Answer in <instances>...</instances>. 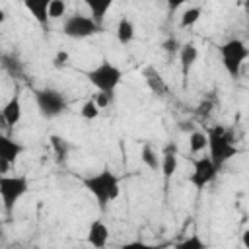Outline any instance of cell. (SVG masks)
<instances>
[{
  "instance_id": "obj_18",
  "label": "cell",
  "mask_w": 249,
  "mask_h": 249,
  "mask_svg": "<svg viewBox=\"0 0 249 249\" xmlns=\"http://www.w3.org/2000/svg\"><path fill=\"white\" fill-rule=\"evenodd\" d=\"M173 249H208V245H206V241L198 233H191L189 237L177 241L173 245Z\"/></svg>"
},
{
  "instance_id": "obj_16",
  "label": "cell",
  "mask_w": 249,
  "mask_h": 249,
  "mask_svg": "<svg viewBox=\"0 0 249 249\" xmlns=\"http://www.w3.org/2000/svg\"><path fill=\"white\" fill-rule=\"evenodd\" d=\"M134 39V23L128 18H121L117 23V41L121 45H128Z\"/></svg>"
},
{
  "instance_id": "obj_30",
  "label": "cell",
  "mask_w": 249,
  "mask_h": 249,
  "mask_svg": "<svg viewBox=\"0 0 249 249\" xmlns=\"http://www.w3.org/2000/svg\"><path fill=\"white\" fill-rule=\"evenodd\" d=\"M163 154H175V156H177V144H175V142L167 144V146L163 148Z\"/></svg>"
},
{
  "instance_id": "obj_25",
  "label": "cell",
  "mask_w": 249,
  "mask_h": 249,
  "mask_svg": "<svg viewBox=\"0 0 249 249\" xmlns=\"http://www.w3.org/2000/svg\"><path fill=\"white\" fill-rule=\"evenodd\" d=\"M163 247H165V243H146V241L136 239V241L123 243L119 249H163Z\"/></svg>"
},
{
  "instance_id": "obj_23",
  "label": "cell",
  "mask_w": 249,
  "mask_h": 249,
  "mask_svg": "<svg viewBox=\"0 0 249 249\" xmlns=\"http://www.w3.org/2000/svg\"><path fill=\"white\" fill-rule=\"evenodd\" d=\"M99 107L95 105V101L93 99H88L84 105H82V109H80V115L86 119V121H93V119H97L99 117Z\"/></svg>"
},
{
  "instance_id": "obj_15",
  "label": "cell",
  "mask_w": 249,
  "mask_h": 249,
  "mask_svg": "<svg viewBox=\"0 0 249 249\" xmlns=\"http://www.w3.org/2000/svg\"><path fill=\"white\" fill-rule=\"evenodd\" d=\"M196 58H198V49L193 43L181 45V49H179V62L183 66V72H189V68L196 62Z\"/></svg>"
},
{
  "instance_id": "obj_10",
  "label": "cell",
  "mask_w": 249,
  "mask_h": 249,
  "mask_svg": "<svg viewBox=\"0 0 249 249\" xmlns=\"http://www.w3.org/2000/svg\"><path fill=\"white\" fill-rule=\"evenodd\" d=\"M23 150H25L23 144H19L18 140H14L6 134H0V161L14 165L18 161V158L23 154Z\"/></svg>"
},
{
  "instance_id": "obj_6",
  "label": "cell",
  "mask_w": 249,
  "mask_h": 249,
  "mask_svg": "<svg viewBox=\"0 0 249 249\" xmlns=\"http://www.w3.org/2000/svg\"><path fill=\"white\" fill-rule=\"evenodd\" d=\"M35 103H37L39 113L45 119H54V117H58L66 109L64 95L58 89H53V88L35 89Z\"/></svg>"
},
{
  "instance_id": "obj_24",
  "label": "cell",
  "mask_w": 249,
  "mask_h": 249,
  "mask_svg": "<svg viewBox=\"0 0 249 249\" xmlns=\"http://www.w3.org/2000/svg\"><path fill=\"white\" fill-rule=\"evenodd\" d=\"M66 14V2L62 0H49V19H58Z\"/></svg>"
},
{
  "instance_id": "obj_31",
  "label": "cell",
  "mask_w": 249,
  "mask_h": 249,
  "mask_svg": "<svg viewBox=\"0 0 249 249\" xmlns=\"http://www.w3.org/2000/svg\"><path fill=\"white\" fill-rule=\"evenodd\" d=\"M10 167H12L10 163H6V161H0V175H4L6 171H10Z\"/></svg>"
},
{
  "instance_id": "obj_11",
  "label": "cell",
  "mask_w": 249,
  "mask_h": 249,
  "mask_svg": "<svg viewBox=\"0 0 249 249\" xmlns=\"http://www.w3.org/2000/svg\"><path fill=\"white\" fill-rule=\"evenodd\" d=\"M88 243L93 249H103L109 243V228L101 222V220H93L88 228V235H86Z\"/></svg>"
},
{
  "instance_id": "obj_29",
  "label": "cell",
  "mask_w": 249,
  "mask_h": 249,
  "mask_svg": "<svg viewBox=\"0 0 249 249\" xmlns=\"http://www.w3.org/2000/svg\"><path fill=\"white\" fill-rule=\"evenodd\" d=\"M54 66L58 68V66H64L66 62H68V53L66 51H60V53H56V56H54Z\"/></svg>"
},
{
  "instance_id": "obj_4",
  "label": "cell",
  "mask_w": 249,
  "mask_h": 249,
  "mask_svg": "<svg viewBox=\"0 0 249 249\" xmlns=\"http://www.w3.org/2000/svg\"><path fill=\"white\" fill-rule=\"evenodd\" d=\"M220 56H222V64L226 72L231 78H237L243 62L249 56V49L241 39H230L224 45H220Z\"/></svg>"
},
{
  "instance_id": "obj_1",
  "label": "cell",
  "mask_w": 249,
  "mask_h": 249,
  "mask_svg": "<svg viewBox=\"0 0 249 249\" xmlns=\"http://www.w3.org/2000/svg\"><path fill=\"white\" fill-rule=\"evenodd\" d=\"M206 134V148H208V158L210 161L216 165V169L220 171L222 165L231 160L235 154H237V148H235V140L231 138L230 130L222 124H216V126H206L204 130Z\"/></svg>"
},
{
  "instance_id": "obj_17",
  "label": "cell",
  "mask_w": 249,
  "mask_h": 249,
  "mask_svg": "<svg viewBox=\"0 0 249 249\" xmlns=\"http://www.w3.org/2000/svg\"><path fill=\"white\" fill-rule=\"evenodd\" d=\"M49 140H51V148H53L56 160H58V161H64L66 156H68V152H70V144H68V140H64V138L58 136V134H51Z\"/></svg>"
},
{
  "instance_id": "obj_7",
  "label": "cell",
  "mask_w": 249,
  "mask_h": 249,
  "mask_svg": "<svg viewBox=\"0 0 249 249\" xmlns=\"http://www.w3.org/2000/svg\"><path fill=\"white\" fill-rule=\"evenodd\" d=\"M99 29L101 27L89 16H84V14L66 16L62 21V33L70 39H86V37L99 33Z\"/></svg>"
},
{
  "instance_id": "obj_22",
  "label": "cell",
  "mask_w": 249,
  "mask_h": 249,
  "mask_svg": "<svg viewBox=\"0 0 249 249\" xmlns=\"http://www.w3.org/2000/svg\"><path fill=\"white\" fill-rule=\"evenodd\" d=\"M189 148H191L193 154H198V152H202L206 148V134H204V130H193L189 134Z\"/></svg>"
},
{
  "instance_id": "obj_3",
  "label": "cell",
  "mask_w": 249,
  "mask_h": 249,
  "mask_svg": "<svg viewBox=\"0 0 249 249\" xmlns=\"http://www.w3.org/2000/svg\"><path fill=\"white\" fill-rule=\"evenodd\" d=\"M89 84L99 91V93H111L115 91V88L121 84L123 72L119 66L111 64L109 60H101L95 68H91L89 72H86Z\"/></svg>"
},
{
  "instance_id": "obj_5",
  "label": "cell",
  "mask_w": 249,
  "mask_h": 249,
  "mask_svg": "<svg viewBox=\"0 0 249 249\" xmlns=\"http://www.w3.org/2000/svg\"><path fill=\"white\" fill-rule=\"evenodd\" d=\"M29 191V181L25 175H0V198L4 210L10 214L16 202Z\"/></svg>"
},
{
  "instance_id": "obj_19",
  "label": "cell",
  "mask_w": 249,
  "mask_h": 249,
  "mask_svg": "<svg viewBox=\"0 0 249 249\" xmlns=\"http://www.w3.org/2000/svg\"><path fill=\"white\" fill-rule=\"evenodd\" d=\"M200 16H202V8L200 6H191V8H187L183 14H181V19H179V25L185 29V27H191V25H195L198 19H200Z\"/></svg>"
},
{
  "instance_id": "obj_21",
  "label": "cell",
  "mask_w": 249,
  "mask_h": 249,
  "mask_svg": "<svg viewBox=\"0 0 249 249\" xmlns=\"http://www.w3.org/2000/svg\"><path fill=\"white\" fill-rule=\"evenodd\" d=\"M160 169L165 179H169L177 171V156L175 154H163L160 160Z\"/></svg>"
},
{
  "instance_id": "obj_33",
  "label": "cell",
  "mask_w": 249,
  "mask_h": 249,
  "mask_svg": "<svg viewBox=\"0 0 249 249\" xmlns=\"http://www.w3.org/2000/svg\"><path fill=\"white\" fill-rule=\"evenodd\" d=\"M0 237H2V230H0Z\"/></svg>"
},
{
  "instance_id": "obj_27",
  "label": "cell",
  "mask_w": 249,
  "mask_h": 249,
  "mask_svg": "<svg viewBox=\"0 0 249 249\" xmlns=\"http://www.w3.org/2000/svg\"><path fill=\"white\" fill-rule=\"evenodd\" d=\"M93 101H95V105H97L99 109H103V107H107V105L111 103V93H97V95L93 97Z\"/></svg>"
},
{
  "instance_id": "obj_13",
  "label": "cell",
  "mask_w": 249,
  "mask_h": 249,
  "mask_svg": "<svg viewBox=\"0 0 249 249\" xmlns=\"http://www.w3.org/2000/svg\"><path fill=\"white\" fill-rule=\"evenodd\" d=\"M86 4H88V8H89V12H91L89 18L101 27V25H103V19H105V14L111 10L113 2H111V0H88Z\"/></svg>"
},
{
  "instance_id": "obj_12",
  "label": "cell",
  "mask_w": 249,
  "mask_h": 249,
  "mask_svg": "<svg viewBox=\"0 0 249 249\" xmlns=\"http://www.w3.org/2000/svg\"><path fill=\"white\" fill-rule=\"evenodd\" d=\"M25 8L31 12V16L41 25H47V21H49V0H25Z\"/></svg>"
},
{
  "instance_id": "obj_9",
  "label": "cell",
  "mask_w": 249,
  "mask_h": 249,
  "mask_svg": "<svg viewBox=\"0 0 249 249\" xmlns=\"http://www.w3.org/2000/svg\"><path fill=\"white\" fill-rule=\"evenodd\" d=\"M19 121H21V99L18 93H14L0 111V126L12 130Z\"/></svg>"
},
{
  "instance_id": "obj_2",
  "label": "cell",
  "mask_w": 249,
  "mask_h": 249,
  "mask_svg": "<svg viewBox=\"0 0 249 249\" xmlns=\"http://www.w3.org/2000/svg\"><path fill=\"white\" fill-rule=\"evenodd\" d=\"M82 183L89 191V195L97 200V204L101 208H105L107 204L117 200L119 195H121V179L107 167L89 175V177H84Z\"/></svg>"
},
{
  "instance_id": "obj_26",
  "label": "cell",
  "mask_w": 249,
  "mask_h": 249,
  "mask_svg": "<svg viewBox=\"0 0 249 249\" xmlns=\"http://www.w3.org/2000/svg\"><path fill=\"white\" fill-rule=\"evenodd\" d=\"M161 47H163L165 53H179V49H181V45H179V41L175 37H169L167 41H163Z\"/></svg>"
},
{
  "instance_id": "obj_28",
  "label": "cell",
  "mask_w": 249,
  "mask_h": 249,
  "mask_svg": "<svg viewBox=\"0 0 249 249\" xmlns=\"http://www.w3.org/2000/svg\"><path fill=\"white\" fill-rule=\"evenodd\" d=\"M212 107H214V101H212V99H206V101H202V103L198 105V109H196V113H198L200 117H206V115H210V111H212Z\"/></svg>"
},
{
  "instance_id": "obj_20",
  "label": "cell",
  "mask_w": 249,
  "mask_h": 249,
  "mask_svg": "<svg viewBox=\"0 0 249 249\" xmlns=\"http://www.w3.org/2000/svg\"><path fill=\"white\" fill-rule=\"evenodd\" d=\"M140 160L144 161V165L148 169H160V158L156 154V150L150 144H144L140 150Z\"/></svg>"
},
{
  "instance_id": "obj_14",
  "label": "cell",
  "mask_w": 249,
  "mask_h": 249,
  "mask_svg": "<svg viewBox=\"0 0 249 249\" xmlns=\"http://www.w3.org/2000/svg\"><path fill=\"white\" fill-rule=\"evenodd\" d=\"M144 78H146L148 88H150L154 93H158V95H165L167 86H165V82L161 80V76H160V72H158L156 68H146V70H144Z\"/></svg>"
},
{
  "instance_id": "obj_32",
  "label": "cell",
  "mask_w": 249,
  "mask_h": 249,
  "mask_svg": "<svg viewBox=\"0 0 249 249\" xmlns=\"http://www.w3.org/2000/svg\"><path fill=\"white\" fill-rule=\"evenodd\" d=\"M4 19H6V14H4V10L0 8V27H2V23H4Z\"/></svg>"
},
{
  "instance_id": "obj_8",
  "label": "cell",
  "mask_w": 249,
  "mask_h": 249,
  "mask_svg": "<svg viewBox=\"0 0 249 249\" xmlns=\"http://www.w3.org/2000/svg\"><path fill=\"white\" fill-rule=\"evenodd\" d=\"M216 175H218L216 165L210 161L208 156H202V158H196L193 161V173L189 175V183L196 189H202L208 183H212L216 179Z\"/></svg>"
}]
</instances>
